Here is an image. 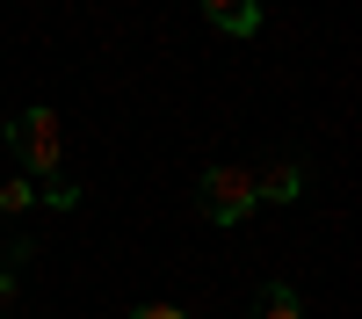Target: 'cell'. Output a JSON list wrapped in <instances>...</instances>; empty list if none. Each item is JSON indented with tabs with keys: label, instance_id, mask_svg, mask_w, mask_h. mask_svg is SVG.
I'll return each mask as SVG.
<instances>
[{
	"label": "cell",
	"instance_id": "cell-1",
	"mask_svg": "<svg viewBox=\"0 0 362 319\" xmlns=\"http://www.w3.org/2000/svg\"><path fill=\"white\" fill-rule=\"evenodd\" d=\"M8 145H15V160L37 174V182H51L58 160H66V145H58V109H44V102L15 109V116H8Z\"/></svg>",
	"mask_w": 362,
	"mask_h": 319
},
{
	"label": "cell",
	"instance_id": "cell-2",
	"mask_svg": "<svg viewBox=\"0 0 362 319\" xmlns=\"http://www.w3.org/2000/svg\"><path fill=\"white\" fill-rule=\"evenodd\" d=\"M196 203H203V218L210 225H239L254 211V167H203V189H196Z\"/></svg>",
	"mask_w": 362,
	"mask_h": 319
},
{
	"label": "cell",
	"instance_id": "cell-3",
	"mask_svg": "<svg viewBox=\"0 0 362 319\" xmlns=\"http://www.w3.org/2000/svg\"><path fill=\"white\" fill-rule=\"evenodd\" d=\"M305 196V167L297 160H276L268 174H254V203H297Z\"/></svg>",
	"mask_w": 362,
	"mask_h": 319
},
{
	"label": "cell",
	"instance_id": "cell-4",
	"mask_svg": "<svg viewBox=\"0 0 362 319\" xmlns=\"http://www.w3.org/2000/svg\"><path fill=\"white\" fill-rule=\"evenodd\" d=\"M203 15L225 37H261V0H203Z\"/></svg>",
	"mask_w": 362,
	"mask_h": 319
},
{
	"label": "cell",
	"instance_id": "cell-5",
	"mask_svg": "<svg viewBox=\"0 0 362 319\" xmlns=\"http://www.w3.org/2000/svg\"><path fill=\"white\" fill-rule=\"evenodd\" d=\"M254 319H305V305H297L290 283H268L261 298H254Z\"/></svg>",
	"mask_w": 362,
	"mask_h": 319
},
{
	"label": "cell",
	"instance_id": "cell-6",
	"mask_svg": "<svg viewBox=\"0 0 362 319\" xmlns=\"http://www.w3.org/2000/svg\"><path fill=\"white\" fill-rule=\"evenodd\" d=\"M29 203H37V189H29V174H8V182H0V218H22Z\"/></svg>",
	"mask_w": 362,
	"mask_h": 319
},
{
	"label": "cell",
	"instance_id": "cell-7",
	"mask_svg": "<svg viewBox=\"0 0 362 319\" xmlns=\"http://www.w3.org/2000/svg\"><path fill=\"white\" fill-rule=\"evenodd\" d=\"M37 203H51V211H73V203H80V189L66 182V174H51V182H44V196Z\"/></svg>",
	"mask_w": 362,
	"mask_h": 319
},
{
	"label": "cell",
	"instance_id": "cell-8",
	"mask_svg": "<svg viewBox=\"0 0 362 319\" xmlns=\"http://www.w3.org/2000/svg\"><path fill=\"white\" fill-rule=\"evenodd\" d=\"M131 319H189V312H181V305H138Z\"/></svg>",
	"mask_w": 362,
	"mask_h": 319
},
{
	"label": "cell",
	"instance_id": "cell-9",
	"mask_svg": "<svg viewBox=\"0 0 362 319\" xmlns=\"http://www.w3.org/2000/svg\"><path fill=\"white\" fill-rule=\"evenodd\" d=\"M15 276H22V269H15V261H8V254H0V305H8V298H15Z\"/></svg>",
	"mask_w": 362,
	"mask_h": 319
}]
</instances>
